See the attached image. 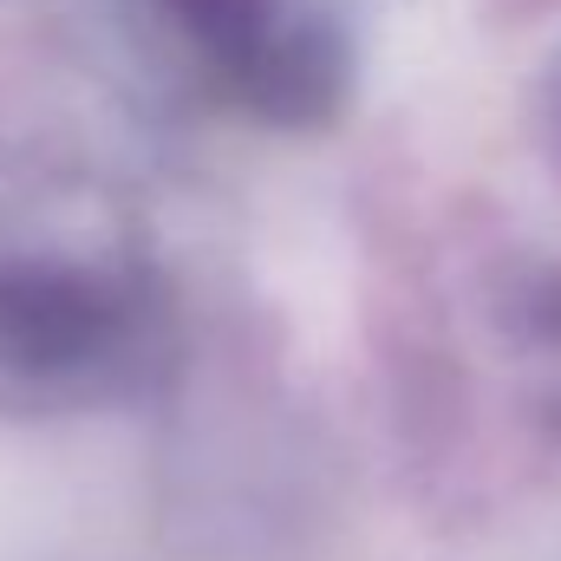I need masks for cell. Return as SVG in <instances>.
Listing matches in <instances>:
<instances>
[{"mask_svg": "<svg viewBox=\"0 0 561 561\" xmlns=\"http://www.w3.org/2000/svg\"><path fill=\"white\" fill-rule=\"evenodd\" d=\"M170 72L268 131L333 125L373 39V0H138Z\"/></svg>", "mask_w": 561, "mask_h": 561, "instance_id": "7a4b0ae2", "label": "cell"}, {"mask_svg": "<svg viewBox=\"0 0 561 561\" xmlns=\"http://www.w3.org/2000/svg\"><path fill=\"white\" fill-rule=\"evenodd\" d=\"M170 353V294L138 229L85 190L0 196V399L79 412Z\"/></svg>", "mask_w": 561, "mask_h": 561, "instance_id": "6da1fadb", "label": "cell"}]
</instances>
